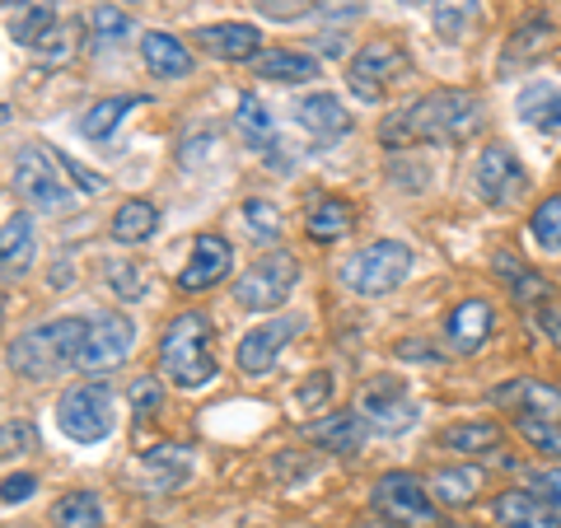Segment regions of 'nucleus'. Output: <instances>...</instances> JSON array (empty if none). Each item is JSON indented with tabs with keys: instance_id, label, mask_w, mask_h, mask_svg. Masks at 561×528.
Masks as SVG:
<instances>
[{
	"instance_id": "nucleus-1",
	"label": "nucleus",
	"mask_w": 561,
	"mask_h": 528,
	"mask_svg": "<svg viewBox=\"0 0 561 528\" xmlns=\"http://www.w3.org/2000/svg\"><path fill=\"white\" fill-rule=\"evenodd\" d=\"M482 99L468 90H435L426 99H416L412 108L393 113L379 127V140L393 150L408 146H454V140H468L482 131Z\"/></svg>"
},
{
	"instance_id": "nucleus-2",
	"label": "nucleus",
	"mask_w": 561,
	"mask_h": 528,
	"mask_svg": "<svg viewBox=\"0 0 561 528\" xmlns=\"http://www.w3.org/2000/svg\"><path fill=\"white\" fill-rule=\"evenodd\" d=\"M84 337H90V323H84V319H51V323H38V328L24 332V337L10 346V369H14L20 379L47 383V379H57L66 365H80Z\"/></svg>"
},
{
	"instance_id": "nucleus-3",
	"label": "nucleus",
	"mask_w": 561,
	"mask_h": 528,
	"mask_svg": "<svg viewBox=\"0 0 561 528\" xmlns=\"http://www.w3.org/2000/svg\"><path fill=\"white\" fill-rule=\"evenodd\" d=\"M160 365L179 389H206L216 379V360H210V319L206 313H179L164 337H160Z\"/></svg>"
},
{
	"instance_id": "nucleus-4",
	"label": "nucleus",
	"mask_w": 561,
	"mask_h": 528,
	"mask_svg": "<svg viewBox=\"0 0 561 528\" xmlns=\"http://www.w3.org/2000/svg\"><path fill=\"white\" fill-rule=\"evenodd\" d=\"M408 272H412L408 243H398V239H375V243H365V249L342 267V280H346V286L356 290V295L379 299V295L398 290L402 280H408Z\"/></svg>"
},
{
	"instance_id": "nucleus-5",
	"label": "nucleus",
	"mask_w": 561,
	"mask_h": 528,
	"mask_svg": "<svg viewBox=\"0 0 561 528\" xmlns=\"http://www.w3.org/2000/svg\"><path fill=\"white\" fill-rule=\"evenodd\" d=\"M375 515L393 528H440L435 496L412 472H389V478L375 482Z\"/></svg>"
},
{
	"instance_id": "nucleus-6",
	"label": "nucleus",
	"mask_w": 561,
	"mask_h": 528,
	"mask_svg": "<svg viewBox=\"0 0 561 528\" xmlns=\"http://www.w3.org/2000/svg\"><path fill=\"white\" fill-rule=\"evenodd\" d=\"M295 280H300V262H295V253H267L234 280V305L249 309V313L280 309L286 295L295 290Z\"/></svg>"
},
{
	"instance_id": "nucleus-7",
	"label": "nucleus",
	"mask_w": 561,
	"mask_h": 528,
	"mask_svg": "<svg viewBox=\"0 0 561 528\" xmlns=\"http://www.w3.org/2000/svg\"><path fill=\"white\" fill-rule=\"evenodd\" d=\"M113 393L103 383H80V389L61 393L57 402V426L80 439V445H99V439L113 435Z\"/></svg>"
},
{
	"instance_id": "nucleus-8",
	"label": "nucleus",
	"mask_w": 561,
	"mask_h": 528,
	"mask_svg": "<svg viewBox=\"0 0 561 528\" xmlns=\"http://www.w3.org/2000/svg\"><path fill=\"white\" fill-rule=\"evenodd\" d=\"M408 70V51H402V43L393 38H375V43H365L356 51V61H351L346 70V84H351V94L365 99V103H379L383 90Z\"/></svg>"
},
{
	"instance_id": "nucleus-9",
	"label": "nucleus",
	"mask_w": 561,
	"mask_h": 528,
	"mask_svg": "<svg viewBox=\"0 0 561 528\" xmlns=\"http://www.w3.org/2000/svg\"><path fill=\"white\" fill-rule=\"evenodd\" d=\"M136 351V323L117 309H103L90 323V337H84L80 351V369L84 375H108V369L127 365V356Z\"/></svg>"
},
{
	"instance_id": "nucleus-10",
	"label": "nucleus",
	"mask_w": 561,
	"mask_h": 528,
	"mask_svg": "<svg viewBox=\"0 0 561 528\" xmlns=\"http://www.w3.org/2000/svg\"><path fill=\"white\" fill-rule=\"evenodd\" d=\"M14 192H20L33 210H47V216L70 210V187L57 179V164H51L47 150H24L20 154V164H14Z\"/></svg>"
},
{
	"instance_id": "nucleus-11",
	"label": "nucleus",
	"mask_w": 561,
	"mask_h": 528,
	"mask_svg": "<svg viewBox=\"0 0 561 528\" xmlns=\"http://www.w3.org/2000/svg\"><path fill=\"white\" fill-rule=\"evenodd\" d=\"M478 192L486 206H515L529 192V173L511 146H486L478 154Z\"/></svg>"
},
{
	"instance_id": "nucleus-12",
	"label": "nucleus",
	"mask_w": 561,
	"mask_h": 528,
	"mask_svg": "<svg viewBox=\"0 0 561 528\" xmlns=\"http://www.w3.org/2000/svg\"><path fill=\"white\" fill-rule=\"evenodd\" d=\"M356 412L370 421V426H379V431H408L412 421H416V402L408 398V389H402L398 379L379 375V379H370L360 389Z\"/></svg>"
},
{
	"instance_id": "nucleus-13",
	"label": "nucleus",
	"mask_w": 561,
	"mask_h": 528,
	"mask_svg": "<svg viewBox=\"0 0 561 528\" xmlns=\"http://www.w3.org/2000/svg\"><path fill=\"white\" fill-rule=\"evenodd\" d=\"M561 43V33L552 20H542V14H534V20H524L515 33H511V43H505L501 51V76H519V70H529L538 66L542 57H552Z\"/></svg>"
},
{
	"instance_id": "nucleus-14",
	"label": "nucleus",
	"mask_w": 561,
	"mask_h": 528,
	"mask_svg": "<svg viewBox=\"0 0 561 528\" xmlns=\"http://www.w3.org/2000/svg\"><path fill=\"white\" fill-rule=\"evenodd\" d=\"M234 267V253H230V243H225L220 234H202L197 243H192V257H187V267L179 272V286L187 295H202L210 286H220L225 276H230Z\"/></svg>"
},
{
	"instance_id": "nucleus-15",
	"label": "nucleus",
	"mask_w": 561,
	"mask_h": 528,
	"mask_svg": "<svg viewBox=\"0 0 561 528\" xmlns=\"http://www.w3.org/2000/svg\"><path fill=\"white\" fill-rule=\"evenodd\" d=\"M300 332V319H276V323H262L253 332H243L239 342V369L243 375H267V369L280 360L286 342Z\"/></svg>"
},
{
	"instance_id": "nucleus-16",
	"label": "nucleus",
	"mask_w": 561,
	"mask_h": 528,
	"mask_svg": "<svg viewBox=\"0 0 561 528\" xmlns=\"http://www.w3.org/2000/svg\"><path fill=\"white\" fill-rule=\"evenodd\" d=\"M496 408H511L515 416H534V421H561V389L557 383H542V379H515V383H501L491 393Z\"/></svg>"
},
{
	"instance_id": "nucleus-17",
	"label": "nucleus",
	"mask_w": 561,
	"mask_h": 528,
	"mask_svg": "<svg viewBox=\"0 0 561 528\" xmlns=\"http://www.w3.org/2000/svg\"><path fill=\"white\" fill-rule=\"evenodd\" d=\"M295 117H300V127L319 140V146H328V140H342L351 131V113H346V103L337 94H305L300 99V108H295Z\"/></svg>"
},
{
	"instance_id": "nucleus-18",
	"label": "nucleus",
	"mask_w": 561,
	"mask_h": 528,
	"mask_svg": "<svg viewBox=\"0 0 561 528\" xmlns=\"http://www.w3.org/2000/svg\"><path fill=\"white\" fill-rule=\"evenodd\" d=\"M192 43H202L210 57H220V61H253L262 33L253 24H202L192 33Z\"/></svg>"
},
{
	"instance_id": "nucleus-19",
	"label": "nucleus",
	"mask_w": 561,
	"mask_h": 528,
	"mask_svg": "<svg viewBox=\"0 0 561 528\" xmlns=\"http://www.w3.org/2000/svg\"><path fill=\"white\" fill-rule=\"evenodd\" d=\"M365 435H370V421H365L356 408H351V412H332V416L319 421V426H309V439H313V445L328 449V454H342V459L360 454Z\"/></svg>"
},
{
	"instance_id": "nucleus-20",
	"label": "nucleus",
	"mask_w": 561,
	"mask_h": 528,
	"mask_svg": "<svg viewBox=\"0 0 561 528\" xmlns=\"http://www.w3.org/2000/svg\"><path fill=\"white\" fill-rule=\"evenodd\" d=\"M486 337H491V305H486V299H463V305L445 319V342L459 351V356L482 351Z\"/></svg>"
},
{
	"instance_id": "nucleus-21",
	"label": "nucleus",
	"mask_w": 561,
	"mask_h": 528,
	"mask_svg": "<svg viewBox=\"0 0 561 528\" xmlns=\"http://www.w3.org/2000/svg\"><path fill=\"white\" fill-rule=\"evenodd\" d=\"M253 70L272 84H305V80H319V57L309 51H290V47H272V51H257Z\"/></svg>"
},
{
	"instance_id": "nucleus-22",
	"label": "nucleus",
	"mask_w": 561,
	"mask_h": 528,
	"mask_svg": "<svg viewBox=\"0 0 561 528\" xmlns=\"http://www.w3.org/2000/svg\"><path fill=\"white\" fill-rule=\"evenodd\" d=\"M33 253H38L33 220L28 216H10L5 225H0V276H24L33 267Z\"/></svg>"
},
{
	"instance_id": "nucleus-23",
	"label": "nucleus",
	"mask_w": 561,
	"mask_h": 528,
	"mask_svg": "<svg viewBox=\"0 0 561 528\" xmlns=\"http://www.w3.org/2000/svg\"><path fill=\"white\" fill-rule=\"evenodd\" d=\"M140 57H146V66L154 70L160 80H183V76H192V51L173 38V33H146L140 38Z\"/></svg>"
},
{
	"instance_id": "nucleus-24",
	"label": "nucleus",
	"mask_w": 561,
	"mask_h": 528,
	"mask_svg": "<svg viewBox=\"0 0 561 528\" xmlns=\"http://www.w3.org/2000/svg\"><path fill=\"white\" fill-rule=\"evenodd\" d=\"M351 230H356V210H351L342 197H319V206H313L309 220H305V234L313 243H337Z\"/></svg>"
},
{
	"instance_id": "nucleus-25",
	"label": "nucleus",
	"mask_w": 561,
	"mask_h": 528,
	"mask_svg": "<svg viewBox=\"0 0 561 528\" xmlns=\"http://www.w3.org/2000/svg\"><path fill=\"white\" fill-rule=\"evenodd\" d=\"M496 519L505 528H561V519L538 496H529V491H505V496H496Z\"/></svg>"
},
{
	"instance_id": "nucleus-26",
	"label": "nucleus",
	"mask_w": 561,
	"mask_h": 528,
	"mask_svg": "<svg viewBox=\"0 0 561 528\" xmlns=\"http://www.w3.org/2000/svg\"><path fill=\"white\" fill-rule=\"evenodd\" d=\"M515 113L529 122V127L557 131V127H561V90H557V84H548V80H538V84H529V90L519 94Z\"/></svg>"
},
{
	"instance_id": "nucleus-27",
	"label": "nucleus",
	"mask_w": 561,
	"mask_h": 528,
	"mask_svg": "<svg viewBox=\"0 0 561 528\" xmlns=\"http://www.w3.org/2000/svg\"><path fill=\"white\" fill-rule=\"evenodd\" d=\"M505 439V431L496 421H463V426L440 431V449L449 454H491Z\"/></svg>"
},
{
	"instance_id": "nucleus-28",
	"label": "nucleus",
	"mask_w": 561,
	"mask_h": 528,
	"mask_svg": "<svg viewBox=\"0 0 561 528\" xmlns=\"http://www.w3.org/2000/svg\"><path fill=\"white\" fill-rule=\"evenodd\" d=\"M154 230H160V210H154L150 202H122L117 206V216H113V239L117 243H146Z\"/></svg>"
},
{
	"instance_id": "nucleus-29",
	"label": "nucleus",
	"mask_w": 561,
	"mask_h": 528,
	"mask_svg": "<svg viewBox=\"0 0 561 528\" xmlns=\"http://www.w3.org/2000/svg\"><path fill=\"white\" fill-rule=\"evenodd\" d=\"M51 528H103V505L94 491H66L51 505Z\"/></svg>"
},
{
	"instance_id": "nucleus-30",
	"label": "nucleus",
	"mask_w": 561,
	"mask_h": 528,
	"mask_svg": "<svg viewBox=\"0 0 561 528\" xmlns=\"http://www.w3.org/2000/svg\"><path fill=\"white\" fill-rule=\"evenodd\" d=\"M431 24L445 43H463L478 24V0H431Z\"/></svg>"
},
{
	"instance_id": "nucleus-31",
	"label": "nucleus",
	"mask_w": 561,
	"mask_h": 528,
	"mask_svg": "<svg viewBox=\"0 0 561 528\" xmlns=\"http://www.w3.org/2000/svg\"><path fill=\"white\" fill-rule=\"evenodd\" d=\"M478 486H482L478 468H440L431 478V496L440 505H468L472 496H478Z\"/></svg>"
},
{
	"instance_id": "nucleus-32",
	"label": "nucleus",
	"mask_w": 561,
	"mask_h": 528,
	"mask_svg": "<svg viewBox=\"0 0 561 528\" xmlns=\"http://www.w3.org/2000/svg\"><path fill=\"white\" fill-rule=\"evenodd\" d=\"M140 99H127V94H117V99H99L90 113H84V122H80V136H90V140H108L113 131H117V122L127 117L131 108H136Z\"/></svg>"
},
{
	"instance_id": "nucleus-33",
	"label": "nucleus",
	"mask_w": 561,
	"mask_h": 528,
	"mask_svg": "<svg viewBox=\"0 0 561 528\" xmlns=\"http://www.w3.org/2000/svg\"><path fill=\"white\" fill-rule=\"evenodd\" d=\"M496 272H501V280H511V290H515L519 305H538V299H548V295H552V290H548V280L534 276L515 253H501V257H496Z\"/></svg>"
},
{
	"instance_id": "nucleus-34",
	"label": "nucleus",
	"mask_w": 561,
	"mask_h": 528,
	"mask_svg": "<svg viewBox=\"0 0 561 528\" xmlns=\"http://www.w3.org/2000/svg\"><path fill=\"white\" fill-rule=\"evenodd\" d=\"M234 122H239L243 140H253V146H272V136H276V122H272L267 103H262L257 94H243V99H239V113H234Z\"/></svg>"
},
{
	"instance_id": "nucleus-35",
	"label": "nucleus",
	"mask_w": 561,
	"mask_h": 528,
	"mask_svg": "<svg viewBox=\"0 0 561 528\" xmlns=\"http://www.w3.org/2000/svg\"><path fill=\"white\" fill-rule=\"evenodd\" d=\"M57 24H61V20H57V5H33V10H24L20 20L10 24V38L20 43V47H33V51H38V43H43Z\"/></svg>"
},
{
	"instance_id": "nucleus-36",
	"label": "nucleus",
	"mask_w": 561,
	"mask_h": 528,
	"mask_svg": "<svg viewBox=\"0 0 561 528\" xmlns=\"http://www.w3.org/2000/svg\"><path fill=\"white\" fill-rule=\"evenodd\" d=\"M529 230H534L542 253H561V197H548V202L534 210Z\"/></svg>"
},
{
	"instance_id": "nucleus-37",
	"label": "nucleus",
	"mask_w": 561,
	"mask_h": 528,
	"mask_svg": "<svg viewBox=\"0 0 561 528\" xmlns=\"http://www.w3.org/2000/svg\"><path fill=\"white\" fill-rule=\"evenodd\" d=\"M515 431L529 439L534 449L542 454H557L561 459V421H534V416H515Z\"/></svg>"
},
{
	"instance_id": "nucleus-38",
	"label": "nucleus",
	"mask_w": 561,
	"mask_h": 528,
	"mask_svg": "<svg viewBox=\"0 0 561 528\" xmlns=\"http://www.w3.org/2000/svg\"><path fill=\"white\" fill-rule=\"evenodd\" d=\"M243 225H249V234L257 243H276L280 239V210L267 206V202H249V206H243Z\"/></svg>"
},
{
	"instance_id": "nucleus-39",
	"label": "nucleus",
	"mask_w": 561,
	"mask_h": 528,
	"mask_svg": "<svg viewBox=\"0 0 561 528\" xmlns=\"http://www.w3.org/2000/svg\"><path fill=\"white\" fill-rule=\"evenodd\" d=\"M90 28H94L99 43H117V38H127V33H131V14L117 10V5H94Z\"/></svg>"
},
{
	"instance_id": "nucleus-40",
	"label": "nucleus",
	"mask_w": 561,
	"mask_h": 528,
	"mask_svg": "<svg viewBox=\"0 0 561 528\" xmlns=\"http://www.w3.org/2000/svg\"><path fill=\"white\" fill-rule=\"evenodd\" d=\"M76 38H80L76 24H57V28H51L47 38L38 43V57L51 61V66H66L70 57H76Z\"/></svg>"
},
{
	"instance_id": "nucleus-41",
	"label": "nucleus",
	"mask_w": 561,
	"mask_h": 528,
	"mask_svg": "<svg viewBox=\"0 0 561 528\" xmlns=\"http://www.w3.org/2000/svg\"><path fill=\"white\" fill-rule=\"evenodd\" d=\"M103 267H108V280L122 299L146 295V267H140V262H103Z\"/></svg>"
},
{
	"instance_id": "nucleus-42",
	"label": "nucleus",
	"mask_w": 561,
	"mask_h": 528,
	"mask_svg": "<svg viewBox=\"0 0 561 528\" xmlns=\"http://www.w3.org/2000/svg\"><path fill=\"white\" fill-rule=\"evenodd\" d=\"M51 164H57V169H66L70 173V179H76L80 183V192H84V197H103V192H108V179H103V173H90V169H84L80 160H70V154H51Z\"/></svg>"
},
{
	"instance_id": "nucleus-43",
	"label": "nucleus",
	"mask_w": 561,
	"mask_h": 528,
	"mask_svg": "<svg viewBox=\"0 0 561 528\" xmlns=\"http://www.w3.org/2000/svg\"><path fill=\"white\" fill-rule=\"evenodd\" d=\"M328 398H332V379H328V375H309V379L300 383V393H295V408L313 412V408H323Z\"/></svg>"
},
{
	"instance_id": "nucleus-44",
	"label": "nucleus",
	"mask_w": 561,
	"mask_h": 528,
	"mask_svg": "<svg viewBox=\"0 0 561 528\" xmlns=\"http://www.w3.org/2000/svg\"><path fill=\"white\" fill-rule=\"evenodd\" d=\"M534 491H538V501L561 519V468H542V472H534Z\"/></svg>"
},
{
	"instance_id": "nucleus-45",
	"label": "nucleus",
	"mask_w": 561,
	"mask_h": 528,
	"mask_svg": "<svg viewBox=\"0 0 561 528\" xmlns=\"http://www.w3.org/2000/svg\"><path fill=\"white\" fill-rule=\"evenodd\" d=\"M160 398H164L160 379H136L131 383V416H150L154 408H160Z\"/></svg>"
},
{
	"instance_id": "nucleus-46",
	"label": "nucleus",
	"mask_w": 561,
	"mask_h": 528,
	"mask_svg": "<svg viewBox=\"0 0 561 528\" xmlns=\"http://www.w3.org/2000/svg\"><path fill=\"white\" fill-rule=\"evenodd\" d=\"M28 445H33V426H20V421L0 426V459H10V454H20Z\"/></svg>"
},
{
	"instance_id": "nucleus-47",
	"label": "nucleus",
	"mask_w": 561,
	"mask_h": 528,
	"mask_svg": "<svg viewBox=\"0 0 561 528\" xmlns=\"http://www.w3.org/2000/svg\"><path fill=\"white\" fill-rule=\"evenodd\" d=\"M33 491H38V478L33 472H20V478H5L0 482V501L5 505H20V501H28Z\"/></svg>"
},
{
	"instance_id": "nucleus-48",
	"label": "nucleus",
	"mask_w": 561,
	"mask_h": 528,
	"mask_svg": "<svg viewBox=\"0 0 561 528\" xmlns=\"http://www.w3.org/2000/svg\"><path fill=\"white\" fill-rule=\"evenodd\" d=\"M538 328H542V337H548L552 346H561V305H542L538 309Z\"/></svg>"
},
{
	"instance_id": "nucleus-49",
	"label": "nucleus",
	"mask_w": 561,
	"mask_h": 528,
	"mask_svg": "<svg viewBox=\"0 0 561 528\" xmlns=\"http://www.w3.org/2000/svg\"><path fill=\"white\" fill-rule=\"evenodd\" d=\"M257 5L262 10H267V14H276V20H295V14H300L305 5H300V0H257Z\"/></svg>"
},
{
	"instance_id": "nucleus-50",
	"label": "nucleus",
	"mask_w": 561,
	"mask_h": 528,
	"mask_svg": "<svg viewBox=\"0 0 561 528\" xmlns=\"http://www.w3.org/2000/svg\"><path fill=\"white\" fill-rule=\"evenodd\" d=\"M5 122H10V108H5V103H0V127H5Z\"/></svg>"
},
{
	"instance_id": "nucleus-51",
	"label": "nucleus",
	"mask_w": 561,
	"mask_h": 528,
	"mask_svg": "<svg viewBox=\"0 0 561 528\" xmlns=\"http://www.w3.org/2000/svg\"><path fill=\"white\" fill-rule=\"evenodd\" d=\"M398 5H426V0H398Z\"/></svg>"
},
{
	"instance_id": "nucleus-52",
	"label": "nucleus",
	"mask_w": 561,
	"mask_h": 528,
	"mask_svg": "<svg viewBox=\"0 0 561 528\" xmlns=\"http://www.w3.org/2000/svg\"><path fill=\"white\" fill-rule=\"evenodd\" d=\"M0 5H24V0H0Z\"/></svg>"
},
{
	"instance_id": "nucleus-53",
	"label": "nucleus",
	"mask_w": 561,
	"mask_h": 528,
	"mask_svg": "<svg viewBox=\"0 0 561 528\" xmlns=\"http://www.w3.org/2000/svg\"><path fill=\"white\" fill-rule=\"evenodd\" d=\"M0 319H5V299H0Z\"/></svg>"
},
{
	"instance_id": "nucleus-54",
	"label": "nucleus",
	"mask_w": 561,
	"mask_h": 528,
	"mask_svg": "<svg viewBox=\"0 0 561 528\" xmlns=\"http://www.w3.org/2000/svg\"><path fill=\"white\" fill-rule=\"evenodd\" d=\"M131 5H136V0H131Z\"/></svg>"
}]
</instances>
